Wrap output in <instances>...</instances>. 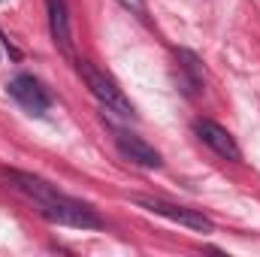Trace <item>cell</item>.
I'll return each mask as SVG.
<instances>
[{
  "label": "cell",
  "instance_id": "cell-1",
  "mask_svg": "<svg viewBox=\"0 0 260 257\" xmlns=\"http://www.w3.org/2000/svg\"><path fill=\"white\" fill-rule=\"evenodd\" d=\"M6 176L15 182L18 191H24L40 206V215L46 221H52L58 227H79V230H100L103 227V218L88 203L58 191L52 182H46L34 173H24V170H6Z\"/></svg>",
  "mask_w": 260,
  "mask_h": 257
},
{
  "label": "cell",
  "instance_id": "cell-6",
  "mask_svg": "<svg viewBox=\"0 0 260 257\" xmlns=\"http://www.w3.org/2000/svg\"><path fill=\"white\" fill-rule=\"evenodd\" d=\"M194 133L215 151V154H221V157H227V160H242V151H239V145H236V139H233V133L227 127H221V124H215V121H197L194 124Z\"/></svg>",
  "mask_w": 260,
  "mask_h": 257
},
{
  "label": "cell",
  "instance_id": "cell-5",
  "mask_svg": "<svg viewBox=\"0 0 260 257\" xmlns=\"http://www.w3.org/2000/svg\"><path fill=\"white\" fill-rule=\"evenodd\" d=\"M115 145H118V151L127 157L130 164H136V167H145V170H157V167L164 164L160 151H157L154 145H148V142H145L142 136H136V133L118 130V133H115Z\"/></svg>",
  "mask_w": 260,
  "mask_h": 257
},
{
  "label": "cell",
  "instance_id": "cell-7",
  "mask_svg": "<svg viewBox=\"0 0 260 257\" xmlns=\"http://www.w3.org/2000/svg\"><path fill=\"white\" fill-rule=\"evenodd\" d=\"M46 12H49V34L52 43L58 46V52L73 58V30H70V9L67 0H46Z\"/></svg>",
  "mask_w": 260,
  "mask_h": 257
},
{
  "label": "cell",
  "instance_id": "cell-2",
  "mask_svg": "<svg viewBox=\"0 0 260 257\" xmlns=\"http://www.w3.org/2000/svg\"><path fill=\"white\" fill-rule=\"evenodd\" d=\"M79 64V76L85 79V85H88V91L109 109V112H115V115H124V118H133L136 115V109H133V103H130V97L121 91V85L109 76V73H103L100 67H94L91 61H76Z\"/></svg>",
  "mask_w": 260,
  "mask_h": 257
},
{
  "label": "cell",
  "instance_id": "cell-3",
  "mask_svg": "<svg viewBox=\"0 0 260 257\" xmlns=\"http://www.w3.org/2000/svg\"><path fill=\"white\" fill-rule=\"evenodd\" d=\"M133 203L148 209L151 215H160V218H167L173 224H182L188 230H197V233H212L215 230V224L203 212L188 209V206H176V203H167V200H157V197H133Z\"/></svg>",
  "mask_w": 260,
  "mask_h": 257
},
{
  "label": "cell",
  "instance_id": "cell-4",
  "mask_svg": "<svg viewBox=\"0 0 260 257\" xmlns=\"http://www.w3.org/2000/svg\"><path fill=\"white\" fill-rule=\"evenodd\" d=\"M6 91H9V97H12L24 112H30V115H46L49 106H52V97H49V91L43 88V82L34 79V76H27V73L9 79V82H6Z\"/></svg>",
  "mask_w": 260,
  "mask_h": 257
}]
</instances>
